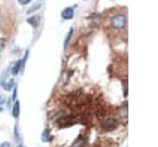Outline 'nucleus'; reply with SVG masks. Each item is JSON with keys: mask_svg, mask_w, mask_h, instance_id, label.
Here are the masks:
<instances>
[{"mask_svg": "<svg viewBox=\"0 0 158 147\" xmlns=\"http://www.w3.org/2000/svg\"><path fill=\"white\" fill-rule=\"evenodd\" d=\"M41 139H42V141H43V142H48V141H51L53 137H52V135H51V131L48 129H46V130H43V132H42Z\"/></svg>", "mask_w": 158, "mask_h": 147, "instance_id": "obj_9", "label": "nucleus"}, {"mask_svg": "<svg viewBox=\"0 0 158 147\" xmlns=\"http://www.w3.org/2000/svg\"><path fill=\"white\" fill-rule=\"evenodd\" d=\"M27 22L32 27H35V28L38 27V25H40V16H31V17H28Z\"/></svg>", "mask_w": 158, "mask_h": 147, "instance_id": "obj_8", "label": "nucleus"}, {"mask_svg": "<svg viewBox=\"0 0 158 147\" xmlns=\"http://www.w3.org/2000/svg\"><path fill=\"white\" fill-rule=\"evenodd\" d=\"M85 143H87V137H85V136H83V135H80L70 147H84Z\"/></svg>", "mask_w": 158, "mask_h": 147, "instance_id": "obj_6", "label": "nucleus"}, {"mask_svg": "<svg viewBox=\"0 0 158 147\" xmlns=\"http://www.w3.org/2000/svg\"><path fill=\"white\" fill-rule=\"evenodd\" d=\"M19 4H21V5H28L30 4V0H20Z\"/></svg>", "mask_w": 158, "mask_h": 147, "instance_id": "obj_15", "label": "nucleus"}, {"mask_svg": "<svg viewBox=\"0 0 158 147\" xmlns=\"http://www.w3.org/2000/svg\"><path fill=\"white\" fill-rule=\"evenodd\" d=\"M5 45H6V42L4 38H0V52H1L4 48H5Z\"/></svg>", "mask_w": 158, "mask_h": 147, "instance_id": "obj_12", "label": "nucleus"}, {"mask_svg": "<svg viewBox=\"0 0 158 147\" xmlns=\"http://www.w3.org/2000/svg\"><path fill=\"white\" fill-rule=\"evenodd\" d=\"M6 101H7V100H6V98H5V97L0 95V106H3V105H4Z\"/></svg>", "mask_w": 158, "mask_h": 147, "instance_id": "obj_13", "label": "nucleus"}, {"mask_svg": "<svg viewBox=\"0 0 158 147\" xmlns=\"http://www.w3.org/2000/svg\"><path fill=\"white\" fill-rule=\"evenodd\" d=\"M61 16H62L63 20H70V19H73V16H74V9H73V8H66L62 11Z\"/></svg>", "mask_w": 158, "mask_h": 147, "instance_id": "obj_4", "label": "nucleus"}, {"mask_svg": "<svg viewBox=\"0 0 158 147\" xmlns=\"http://www.w3.org/2000/svg\"><path fill=\"white\" fill-rule=\"evenodd\" d=\"M14 134H15V139L19 141L20 140V136H19V129H17V126H15V130H14Z\"/></svg>", "mask_w": 158, "mask_h": 147, "instance_id": "obj_14", "label": "nucleus"}, {"mask_svg": "<svg viewBox=\"0 0 158 147\" xmlns=\"http://www.w3.org/2000/svg\"><path fill=\"white\" fill-rule=\"evenodd\" d=\"M0 147H10V143L9 142H3L1 145H0Z\"/></svg>", "mask_w": 158, "mask_h": 147, "instance_id": "obj_16", "label": "nucleus"}, {"mask_svg": "<svg viewBox=\"0 0 158 147\" xmlns=\"http://www.w3.org/2000/svg\"><path fill=\"white\" fill-rule=\"evenodd\" d=\"M0 87H3L5 90L9 92V90H13V89L16 87V83H15V80H14L13 78H11V79H6Z\"/></svg>", "mask_w": 158, "mask_h": 147, "instance_id": "obj_5", "label": "nucleus"}, {"mask_svg": "<svg viewBox=\"0 0 158 147\" xmlns=\"http://www.w3.org/2000/svg\"><path fill=\"white\" fill-rule=\"evenodd\" d=\"M126 15L125 14H116L114 15L111 19H110V26L116 30V31H120V30H124L125 26H126Z\"/></svg>", "mask_w": 158, "mask_h": 147, "instance_id": "obj_1", "label": "nucleus"}, {"mask_svg": "<svg viewBox=\"0 0 158 147\" xmlns=\"http://www.w3.org/2000/svg\"><path fill=\"white\" fill-rule=\"evenodd\" d=\"M72 35H73V28H69L68 34H67V36H66V38H64V44H63V47H64V48H67V47H68V44L70 42Z\"/></svg>", "mask_w": 158, "mask_h": 147, "instance_id": "obj_10", "label": "nucleus"}, {"mask_svg": "<svg viewBox=\"0 0 158 147\" xmlns=\"http://www.w3.org/2000/svg\"><path fill=\"white\" fill-rule=\"evenodd\" d=\"M41 5H42V4H35V5H32L31 8H28V10L26 11V14H27V15H31V14H34V13L36 11V10H38V9L41 8Z\"/></svg>", "mask_w": 158, "mask_h": 147, "instance_id": "obj_11", "label": "nucleus"}, {"mask_svg": "<svg viewBox=\"0 0 158 147\" xmlns=\"http://www.w3.org/2000/svg\"><path fill=\"white\" fill-rule=\"evenodd\" d=\"M19 72H22V63H21V59L16 61L14 64H11V67H10V73H11L13 76H17Z\"/></svg>", "mask_w": 158, "mask_h": 147, "instance_id": "obj_3", "label": "nucleus"}, {"mask_svg": "<svg viewBox=\"0 0 158 147\" xmlns=\"http://www.w3.org/2000/svg\"><path fill=\"white\" fill-rule=\"evenodd\" d=\"M3 109H4L3 106H0V112H1V111H3Z\"/></svg>", "mask_w": 158, "mask_h": 147, "instance_id": "obj_18", "label": "nucleus"}, {"mask_svg": "<svg viewBox=\"0 0 158 147\" xmlns=\"http://www.w3.org/2000/svg\"><path fill=\"white\" fill-rule=\"evenodd\" d=\"M20 101L19 100H16L15 103H14V105H13V111H11V114H13V116L15 118V119H17L19 118V115H20Z\"/></svg>", "mask_w": 158, "mask_h": 147, "instance_id": "obj_7", "label": "nucleus"}, {"mask_svg": "<svg viewBox=\"0 0 158 147\" xmlns=\"http://www.w3.org/2000/svg\"><path fill=\"white\" fill-rule=\"evenodd\" d=\"M17 147H25V146H24V145H21V143H20V145H17Z\"/></svg>", "mask_w": 158, "mask_h": 147, "instance_id": "obj_17", "label": "nucleus"}, {"mask_svg": "<svg viewBox=\"0 0 158 147\" xmlns=\"http://www.w3.org/2000/svg\"><path fill=\"white\" fill-rule=\"evenodd\" d=\"M100 126L101 129L105 131H112L118 128V120L114 118H106L100 120Z\"/></svg>", "mask_w": 158, "mask_h": 147, "instance_id": "obj_2", "label": "nucleus"}]
</instances>
